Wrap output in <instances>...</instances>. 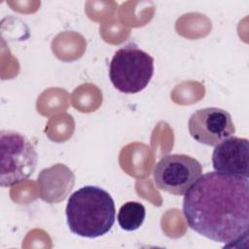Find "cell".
<instances>
[{
  "label": "cell",
  "instance_id": "obj_1",
  "mask_svg": "<svg viewBox=\"0 0 249 249\" xmlns=\"http://www.w3.org/2000/svg\"><path fill=\"white\" fill-rule=\"evenodd\" d=\"M183 214L192 230L225 246L247 238L248 177L217 171L201 174L184 195Z\"/></svg>",
  "mask_w": 249,
  "mask_h": 249
},
{
  "label": "cell",
  "instance_id": "obj_2",
  "mask_svg": "<svg viewBox=\"0 0 249 249\" xmlns=\"http://www.w3.org/2000/svg\"><path fill=\"white\" fill-rule=\"evenodd\" d=\"M65 214L68 227L74 234L95 238L106 234L112 229L116 208L107 191L89 185L70 196Z\"/></svg>",
  "mask_w": 249,
  "mask_h": 249
},
{
  "label": "cell",
  "instance_id": "obj_3",
  "mask_svg": "<svg viewBox=\"0 0 249 249\" xmlns=\"http://www.w3.org/2000/svg\"><path fill=\"white\" fill-rule=\"evenodd\" d=\"M154 74V58L135 44L119 49L112 57L109 77L113 86L124 93H137L150 83Z\"/></svg>",
  "mask_w": 249,
  "mask_h": 249
},
{
  "label": "cell",
  "instance_id": "obj_4",
  "mask_svg": "<svg viewBox=\"0 0 249 249\" xmlns=\"http://www.w3.org/2000/svg\"><path fill=\"white\" fill-rule=\"evenodd\" d=\"M38 156L34 146L22 134L13 130L0 132V185L12 187L27 180L35 171Z\"/></svg>",
  "mask_w": 249,
  "mask_h": 249
},
{
  "label": "cell",
  "instance_id": "obj_5",
  "mask_svg": "<svg viewBox=\"0 0 249 249\" xmlns=\"http://www.w3.org/2000/svg\"><path fill=\"white\" fill-rule=\"evenodd\" d=\"M201 174L200 162L183 154L164 156L153 171L157 188L174 196H184Z\"/></svg>",
  "mask_w": 249,
  "mask_h": 249
},
{
  "label": "cell",
  "instance_id": "obj_6",
  "mask_svg": "<svg viewBox=\"0 0 249 249\" xmlns=\"http://www.w3.org/2000/svg\"><path fill=\"white\" fill-rule=\"evenodd\" d=\"M188 129L196 142L207 146H216L235 131L230 113L216 107L199 109L192 114Z\"/></svg>",
  "mask_w": 249,
  "mask_h": 249
},
{
  "label": "cell",
  "instance_id": "obj_7",
  "mask_svg": "<svg viewBox=\"0 0 249 249\" xmlns=\"http://www.w3.org/2000/svg\"><path fill=\"white\" fill-rule=\"evenodd\" d=\"M248 158V139L231 136L215 146L212 165L220 173L249 177Z\"/></svg>",
  "mask_w": 249,
  "mask_h": 249
},
{
  "label": "cell",
  "instance_id": "obj_8",
  "mask_svg": "<svg viewBox=\"0 0 249 249\" xmlns=\"http://www.w3.org/2000/svg\"><path fill=\"white\" fill-rule=\"evenodd\" d=\"M37 182L40 198L48 203H58L73 189L75 176L68 166L56 163L41 170Z\"/></svg>",
  "mask_w": 249,
  "mask_h": 249
},
{
  "label": "cell",
  "instance_id": "obj_9",
  "mask_svg": "<svg viewBox=\"0 0 249 249\" xmlns=\"http://www.w3.org/2000/svg\"><path fill=\"white\" fill-rule=\"evenodd\" d=\"M146 210L142 203L128 201L123 204L118 213V223L120 227L127 231L138 230L143 224Z\"/></svg>",
  "mask_w": 249,
  "mask_h": 249
}]
</instances>
